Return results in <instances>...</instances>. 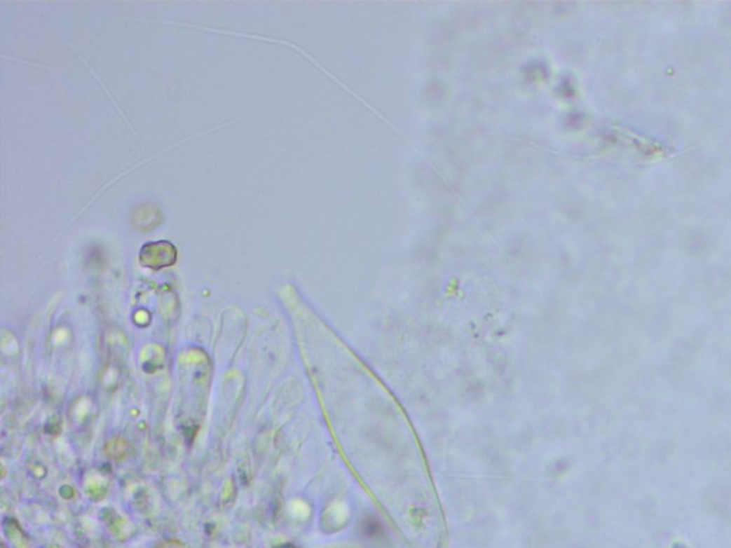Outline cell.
<instances>
[{
    "instance_id": "6da1fadb",
    "label": "cell",
    "mask_w": 731,
    "mask_h": 548,
    "mask_svg": "<svg viewBox=\"0 0 731 548\" xmlns=\"http://www.w3.org/2000/svg\"><path fill=\"white\" fill-rule=\"evenodd\" d=\"M140 260H142V263L144 266H149V267H156L158 268V267L170 266L176 260V249L170 243L163 242L160 253H155V250L151 249V246L147 245V246H144L142 249Z\"/></svg>"
},
{
    "instance_id": "7a4b0ae2",
    "label": "cell",
    "mask_w": 731,
    "mask_h": 548,
    "mask_svg": "<svg viewBox=\"0 0 731 548\" xmlns=\"http://www.w3.org/2000/svg\"><path fill=\"white\" fill-rule=\"evenodd\" d=\"M158 548H184L180 542H176V541H169V542H165L162 545H159Z\"/></svg>"
}]
</instances>
